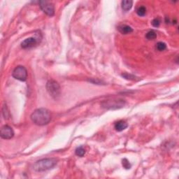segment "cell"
<instances>
[{"label":"cell","mask_w":179,"mask_h":179,"mask_svg":"<svg viewBox=\"0 0 179 179\" xmlns=\"http://www.w3.org/2000/svg\"><path fill=\"white\" fill-rule=\"evenodd\" d=\"M31 120L37 125H46L49 123L51 120V113L46 108H38L32 113Z\"/></svg>","instance_id":"1"},{"label":"cell","mask_w":179,"mask_h":179,"mask_svg":"<svg viewBox=\"0 0 179 179\" xmlns=\"http://www.w3.org/2000/svg\"><path fill=\"white\" fill-rule=\"evenodd\" d=\"M57 164V160L55 158L42 159L36 162L33 166V169L36 172H45L54 167Z\"/></svg>","instance_id":"2"},{"label":"cell","mask_w":179,"mask_h":179,"mask_svg":"<svg viewBox=\"0 0 179 179\" xmlns=\"http://www.w3.org/2000/svg\"><path fill=\"white\" fill-rule=\"evenodd\" d=\"M125 104V101L120 98H113L107 100H104L101 103L102 108L108 110H116L123 107Z\"/></svg>","instance_id":"3"},{"label":"cell","mask_w":179,"mask_h":179,"mask_svg":"<svg viewBox=\"0 0 179 179\" xmlns=\"http://www.w3.org/2000/svg\"><path fill=\"white\" fill-rule=\"evenodd\" d=\"M46 88H47L48 92H49V94L53 97L56 98L60 95V87L57 82H56L55 80H51L49 81H48L47 85H46Z\"/></svg>","instance_id":"4"},{"label":"cell","mask_w":179,"mask_h":179,"mask_svg":"<svg viewBox=\"0 0 179 179\" xmlns=\"http://www.w3.org/2000/svg\"><path fill=\"white\" fill-rule=\"evenodd\" d=\"M12 76L15 79L21 80V81H25L27 78V71L25 67L18 66L13 70Z\"/></svg>","instance_id":"5"},{"label":"cell","mask_w":179,"mask_h":179,"mask_svg":"<svg viewBox=\"0 0 179 179\" xmlns=\"http://www.w3.org/2000/svg\"><path fill=\"white\" fill-rule=\"evenodd\" d=\"M39 7L48 16H53L55 13V8L53 4L48 1H40Z\"/></svg>","instance_id":"6"},{"label":"cell","mask_w":179,"mask_h":179,"mask_svg":"<svg viewBox=\"0 0 179 179\" xmlns=\"http://www.w3.org/2000/svg\"><path fill=\"white\" fill-rule=\"evenodd\" d=\"M0 136L4 139H10L14 136V132L11 127L9 125L3 126L0 131Z\"/></svg>","instance_id":"7"},{"label":"cell","mask_w":179,"mask_h":179,"mask_svg":"<svg viewBox=\"0 0 179 179\" xmlns=\"http://www.w3.org/2000/svg\"><path fill=\"white\" fill-rule=\"evenodd\" d=\"M38 43H39V41H38L37 39H36L35 37H29L25 39L23 42H22L21 47L24 48V49L33 48L37 46Z\"/></svg>","instance_id":"8"},{"label":"cell","mask_w":179,"mask_h":179,"mask_svg":"<svg viewBox=\"0 0 179 179\" xmlns=\"http://www.w3.org/2000/svg\"><path fill=\"white\" fill-rule=\"evenodd\" d=\"M127 126L128 124L125 121H124V120H120V121H118L115 124L114 127H115V130L116 131L122 132L124 130H125V129L127 127Z\"/></svg>","instance_id":"9"},{"label":"cell","mask_w":179,"mask_h":179,"mask_svg":"<svg viewBox=\"0 0 179 179\" xmlns=\"http://www.w3.org/2000/svg\"><path fill=\"white\" fill-rule=\"evenodd\" d=\"M118 29L122 35H128V34H130L131 32H133V29L130 26L126 25L119 26L118 27Z\"/></svg>","instance_id":"10"},{"label":"cell","mask_w":179,"mask_h":179,"mask_svg":"<svg viewBox=\"0 0 179 179\" xmlns=\"http://www.w3.org/2000/svg\"><path fill=\"white\" fill-rule=\"evenodd\" d=\"M122 8L124 11H129V10L131 9L132 7V4H133V1L131 0H124L122 1Z\"/></svg>","instance_id":"11"},{"label":"cell","mask_w":179,"mask_h":179,"mask_svg":"<svg viewBox=\"0 0 179 179\" xmlns=\"http://www.w3.org/2000/svg\"><path fill=\"white\" fill-rule=\"evenodd\" d=\"M75 153L78 157H83L85 154V150L84 149L83 146H80L78 147L75 150Z\"/></svg>","instance_id":"12"},{"label":"cell","mask_w":179,"mask_h":179,"mask_svg":"<svg viewBox=\"0 0 179 179\" xmlns=\"http://www.w3.org/2000/svg\"><path fill=\"white\" fill-rule=\"evenodd\" d=\"M146 39H148V40H153L157 37L156 32L155 31H153V30L149 31L147 34H146Z\"/></svg>","instance_id":"13"},{"label":"cell","mask_w":179,"mask_h":179,"mask_svg":"<svg viewBox=\"0 0 179 179\" xmlns=\"http://www.w3.org/2000/svg\"><path fill=\"white\" fill-rule=\"evenodd\" d=\"M136 13H137L138 15L139 16H144L146 13V7H144V6H141V7H139L136 9Z\"/></svg>","instance_id":"14"},{"label":"cell","mask_w":179,"mask_h":179,"mask_svg":"<svg viewBox=\"0 0 179 179\" xmlns=\"http://www.w3.org/2000/svg\"><path fill=\"white\" fill-rule=\"evenodd\" d=\"M166 48V45L164 42H158L156 44V49L159 51H163Z\"/></svg>","instance_id":"15"},{"label":"cell","mask_w":179,"mask_h":179,"mask_svg":"<svg viewBox=\"0 0 179 179\" xmlns=\"http://www.w3.org/2000/svg\"><path fill=\"white\" fill-rule=\"evenodd\" d=\"M122 166H123L124 169H130L132 166L131 164L130 163V162H129V161L125 158L122 160Z\"/></svg>","instance_id":"16"},{"label":"cell","mask_w":179,"mask_h":179,"mask_svg":"<svg viewBox=\"0 0 179 179\" xmlns=\"http://www.w3.org/2000/svg\"><path fill=\"white\" fill-rule=\"evenodd\" d=\"M122 77H124V78H126L127 80H135V76L133 75H131V74L124 73L122 74Z\"/></svg>","instance_id":"17"},{"label":"cell","mask_w":179,"mask_h":179,"mask_svg":"<svg viewBox=\"0 0 179 179\" xmlns=\"http://www.w3.org/2000/svg\"><path fill=\"white\" fill-rule=\"evenodd\" d=\"M3 115L4 116L5 119H8L9 117V110L7 109V105H4L3 107Z\"/></svg>","instance_id":"18"},{"label":"cell","mask_w":179,"mask_h":179,"mask_svg":"<svg viewBox=\"0 0 179 179\" xmlns=\"http://www.w3.org/2000/svg\"><path fill=\"white\" fill-rule=\"evenodd\" d=\"M152 25L155 27H158L160 25V20L159 18H155L152 21Z\"/></svg>","instance_id":"19"}]
</instances>
